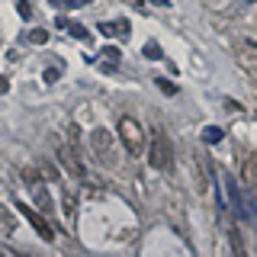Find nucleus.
<instances>
[{
    "label": "nucleus",
    "instance_id": "nucleus-6",
    "mask_svg": "<svg viewBox=\"0 0 257 257\" xmlns=\"http://www.w3.org/2000/svg\"><path fill=\"white\" fill-rule=\"evenodd\" d=\"M241 177H244L247 190L257 196V158H247V161H244V171H241Z\"/></svg>",
    "mask_w": 257,
    "mask_h": 257
},
{
    "label": "nucleus",
    "instance_id": "nucleus-17",
    "mask_svg": "<svg viewBox=\"0 0 257 257\" xmlns=\"http://www.w3.org/2000/svg\"><path fill=\"white\" fill-rule=\"evenodd\" d=\"M155 4H161V7H164V4H167V0H155Z\"/></svg>",
    "mask_w": 257,
    "mask_h": 257
},
{
    "label": "nucleus",
    "instance_id": "nucleus-8",
    "mask_svg": "<svg viewBox=\"0 0 257 257\" xmlns=\"http://www.w3.org/2000/svg\"><path fill=\"white\" fill-rule=\"evenodd\" d=\"M228 244H231V251H235V257H247L244 241H241V228H235V225H231V231H228Z\"/></svg>",
    "mask_w": 257,
    "mask_h": 257
},
{
    "label": "nucleus",
    "instance_id": "nucleus-13",
    "mask_svg": "<svg viewBox=\"0 0 257 257\" xmlns=\"http://www.w3.org/2000/svg\"><path fill=\"white\" fill-rule=\"evenodd\" d=\"M219 139H222L219 128H209V132H206V142H219Z\"/></svg>",
    "mask_w": 257,
    "mask_h": 257
},
{
    "label": "nucleus",
    "instance_id": "nucleus-16",
    "mask_svg": "<svg viewBox=\"0 0 257 257\" xmlns=\"http://www.w3.org/2000/svg\"><path fill=\"white\" fill-rule=\"evenodd\" d=\"M0 257H13V254H10V251H0Z\"/></svg>",
    "mask_w": 257,
    "mask_h": 257
},
{
    "label": "nucleus",
    "instance_id": "nucleus-3",
    "mask_svg": "<svg viewBox=\"0 0 257 257\" xmlns=\"http://www.w3.org/2000/svg\"><path fill=\"white\" fill-rule=\"evenodd\" d=\"M23 180L29 183V190H32V199H36V206L39 209H45V212H52V199H48V193H45V187H42V177H39L36 171H23Z\"/></svg>",
    "mask_w": 257,
    "mask_h": 257
},
{
    "label": "nucleus",
    "instance_id": "nucleus-12",
    "mask_svg": "<svg viewBox=\"0 0 257 257\" xmlns=\"http://www.w3.org/2000/svg\"><path fill=\"white\" fill-rule=\"evenodd\" d=\"M145 55H148V58H161V48L155 42H148V45H145Z\"/></svg>",
    "mask_w": 257,
    "mask_h": 257
},
{
    "label": "nucleus",
    "instance_id": "nucleus-11",
    "mask_svg": "<svg viewBox=\"0 0 257 257\" xmlns=\"http://www.w3.org/2000/svg\"><path fill=\"white\" fill-rule=\"evenodd\" d=\"M45 39H48L45 29H32V32H29V42H45Z\"/></svg>",
    "mask_w": 257,
    "mask_h": 257
},
{
    "label": "nucleus",
    "instance_id": "nucleus-4",
    "mask_svg": "<svg viewBox=\"0 0 257 257\" xmlns=\"http://www.w3.org/2000/svg\"><path fill=\"white\" fill-rule=\"evenodd\" d=\"M90 145H93L96 158L106 161V164H112V135L106 132V128H93V132H90Z\"/></svg>",
    "mask_w": 257,
    "mask_h": 257
},
{
    "label": "nucleus",
    "instance_id": "nucleus-14",
    "mask_svg": "<svg viewBox=\"0 0 257 257\" xmlns=\"http://www.w3.org/2000/svg\"><path fill=\"white\" fill-rule=\"evenodd\" d=\"M84 4H90V0H64V7H84Z\"/></svg>",
    "mask_w": 257,
    "mask_h": 257
},
{
    "label": "nucleus",
    "instance_id": "nucleus-5",
    "mask_svg": "<svg viewBox=\"0 0 257 257\" xmlns=\"http://www.w3.org/2000/svg\"><path fill=\"white\" fill-rule=\"evenodd\" d=\"M20 212L26 215V222L39 231V238H42V241H55V228H52V225H48L39 212H32V209H26V206H20Z\"/></svg>",
    "mask_w": 257,
    "mask_h": 257
},
{
    "label": "nucleus",
    "instance_id": "nucleus-1",
    "mask_svg": "<svg viewBox=\"0 0 257 257\" xmlns=\"http://www.w3.org/2000/svg\"><path fill=\"white\" fill-rule=\"evenodd\" d=\"M148 164L155 167V171H171V167H174V148H171V142H167L164 128H158V125H155V132H151Z\"/></svg>",
    "mask_w": 257,
    "mask_h": 257
},
{
    "label": "nucleus",
    "instance_id": "nucleus-7",
    "mask_svg": "<svg viewBox=\"0 0 257 257\" xmlns=\"http://www.w3.org/2000/svg\"><path fill=\"white\" fill-rule=\"evenodd\" d=\"M16 231V219H13V212L7 206H0V235H13Z\"/></svg>",
    "mask_w": 257,
    "mask_h": 257
},
{
    "label": "nucleus",
    "instance_id": "nucleus-9",
    "mask_svg": "<svg viewBox=\"0 0 257 257\" xmlns=\"http://www.w3.org/2000/svg\"><path fill=\"white\" fill-rule=\"evenodd\" d=\"M58 158H61V161H64V164H68V167H71V171H74V174H84V167H80V161H77L74 155H71V151L64 148V145L58 148Z\"/></svg>",
    "mask_w": 257,
    "mask_h": 257
},
{
    "label": "nucleus",
    "instance_id": "nucleus-2",
    "mask_svg": "<svg viewBox=\"0 0 257 257\" xmlns=\"http://www.w3.org/2000/svg\"><path fill=\"white\" fill-rule=\"evenodd\" d=\"M119 139H122L125 151H128L132 158L145 151V132H142V125L135 122L132 116H122V119H119Z\"/></svg>",
    "mask_w": 257,
    "mask_h": 257
},
{
    "label": "nucleus",
    "instance_id": "nucleus-18",
    "mask_svg": "<svg viewBox=\"0 0 257 257\" xmlns=\"http://www.w3.org/2000/svg\"><path fill=\"white\" fill-rule=\"evenodd\" d=\"M254 71H257V61H254Z\"/></svg>",
    "mask_w": 257,
    "mask_h": 257
},
{
    "label": "nucleus",
    "instance_id": "nucleus-10",
    "mask_svg": "<svg viewBox=\"0 0 257 257\" xmlns=\"http://www.w3.org/2000/svg\"><path fill=\"white\" fill-rule=\"evenodd\" d=\"M103 36H128V26L125 23H103Z\"/></svg>",
    "mask_w": 257,
    "mask_h": 257
},
{
    "label": "nucleus",
    "instance_id": "nucleus-15",
    "mask_svg": "<svg viewBox=\"0 0 257 257\" xmlns=\"http://www.w3.org/2000/svg\"><path fill=\"white\" fill-rule=\"evenodd\" d=\"M7 90H10V84H7V80L0 77V93H7Z\"/></svg>",
    "mask_w": 257,
    "mask_h": 257
}]
</instances>
